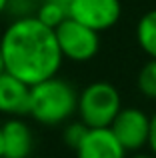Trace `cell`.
Masks as SVG:
<instances>
[{
	"instance_id": "cell-1",
	"label": "cell",
	"mask_w": 156,
	"mask_h": 158,
	"mask_svg": "<svg viewBox=\"0 0 156 158\" xmlns=\"http://www.w3.org/2000/svg\"><path fill=\"white\" fill-rule=\"evenodd\" d=\"M0 52L4 70L28 86L58 76L64 60L54 30L36 16L12 20L0 38Z\"/></svg>"
},
{
	"instance_id": "cell-2",
	"label": "cell",
	"mask_w": 156,
	"mask_h": 158,
	"mask_svg": "<svg viewBox=\"0 0 156 158\" xmlns=\"http://www.w3.org/2000/svg\"><path fill=\"white\" fill-rule=\"evenodd\" d=\"M78 110V90L68 80L52 76L30 86L28 114L44 126L64 124Z\"/></svg>"
},
{
	"instance_id": "cell-3",
	"label": "cell",
	"mask_w": 156,
	"mask_h": 158,
	"mask_svg": "<svg viewBox=\"0 0 156 158\" xmlns=\"http://www.w3.org/2000/svg\"><path fill=\"white\" fill-rule=\"evenodd\" d=\"M122 108L120 92L106 80L90 82L78 92V120L88 128H110Z\"/></svg>"
},
{
	"instance_id": "cell-4",
	"label": "cell",
	"mask_w": 156,
	"mask_h": 158,
	"mask_svg": "<svg viewBox=\"0 0 156 158\" xmlns=\"http://www.w3.org/2000/svg\"><path fill=\"white\" fill-rule=\"evenodd\" d=\"M62 58L72 62H88L100 50V34L92 28L66 18L58 28H54Z\"/></svg>"
},
{
	"instance_id": "cell-5",
	"label": "cell",
	"mask_w": 156,
	"mask_h": 158,
	"mask_svg": "<svg viewBox=\"0 0 156 158\" xmlns=\"http://www.w3.org/2000/svg\"><path fill=\"white\" fill-rule=\"evenodd\" d=\"M110 130L126 152H138L140 148L148 146L150 116L142 108L122 106L110 124Z\"/></svg>"
},
{
	"instance_id": "cell-6",
	"label": "cell",
	"mask_w": 156,
	"mask_h": 158,
	"mask_svg": "<svg viewBox=\"0 0 156 158\" xmlns=\"http://www.w3.org/2000/svg\"><path fill=\"white\" fill-rule=\"evenodd\" d=\"M120 16V0H72L68 8V18L92 28L98 34L116 26Z\"/></svg>"
},
{
	"instance_id": "cell-7",
	"label": "cell",
	"mask_w": 156,
	"mask_h": 158,
	"mask_svg": "<svg viewBox=\"0 0 156 158\" xmlns=\"http://www.w3.org/2000/svg\"><path fill=\"white\" fill-rule=\"evenodd\" d=\"M2 158H30L34 148V134L22 118H8L0 126Z\"/></svg>"
},
{
	"instance_id": "cell-8",
	"label": "cell",
	"mask_w": 156,
	"mask_h": 158,
	"mask_svg": "<svg viewBox=\"0 0 156 158\" xmlns=\"http://www.w3.org/2000/svg\"><path fill=\"white\" fill-rule=\"evenodd\" d=\"M74 152L76 158H126V150L110 128H90Z\"/></svg>"
},
{
	"instance_id": "cell-9",
	"label": "cell",
	"mask_w": 156,
	"mask_h": 158,
	"mask_svg": "<svg viewBox=\"0 0 156 158\" xmlns=\"http://www.w3.org/2000/svg\"><path fill=\"white\" fill-rule=\"evenodd\" d=\"M30 86L8 72L0 74V112L10 118L28 114Z\"/></svg>"
},
{
	"instance_id": "cell-10",
	"label": "cell",
	"mask_w": 156,
	"mask_h": 158,
	"mask_svg": "<svg viewBox=\"0 0 156 158\" xmlns=\"http://www.w3.org/2000/svg\"><path fill=\"white\" fill-rule=\"evenodd\" d=\"M136 42L148 58H156V8L144 12L136 22Z\"/></svg>"
},
{
	"instance_id": "cell-11",
	"label": "cell",
	"mask_w": 156,
	"mask_h": 158,
	"mask_svg": "<svg viewBox=\"0 0 156 158\" xmlns=\"http://www.w3.org/2000/svg\"><path fill=\"white\" fill-rule=\"evenodd\" d=\"M34 16L42 24H46L48 28H52V30H54V28H58L60 24L68 18V10H66V8H62V6H58V4H54V2L40 0L38 10H36Z\"/></svg>"
},
{
	"instance_id": "cell-12",
	"label": "cell",
	"mask_w": 156,
	"mask_h": 158,
	"mask_svg": "<svg viewBox=\"0 0 156 158\" xmlns=\"http://www.w3.org/2000/svg\"><path fill=\"white\" fill-rule=\"evenodd\" d=\"M136 88L142 96L150 98V100H156V58H150L138 70Z\"/></svg>"
},
{
	"instance_id": "cell-13",
	"label": "cell",
	"mask_w": 156,
	"mask_h": 158,
	"mask_svg": "<svg viewBox=\"0 0 156 158\" xmlns=\"http://www.w3.org/2000/svg\"><path fill=\"white\" fill-rule=\"evenodd\" d=\"M90 128L86 126L84 122H80V120H74V122H68L66 126H64V142H66V146H70L72 150H76L78 146H80V142L84 140V136L88 134Z\"/></svg>"
},
{
	"instance_id": "cell-14",
	"label": "cell",
	"mask_w": 156,
	"mask_h": 158,
	"mask_svg": "<svg viewBox=\"0 0 156 158\" xmlns=\"http://www.w3.org/2000/svg\"><path fill=\"white\" fill-rule=\"evenodd\" d=\"M40 0H8L6 12L10 16L16 18H28V16H34L38 10Z\"/></svg>"
},
{
	"instance_id": "cell-15",
	"label": "cell",
	"mask_w": 156,
	"mask_h": 158,
	"mask_svg": "<svg viewBox=\"0 0 156 158\" xmlns=\"http://www.w3.org/2000/svg\"><path fill=\"white\" fill-rule=\"evenodd\" d=\"M148 148L150 154L156 156V110L150 116V132H148Z\"/></svg>"
},
{
	"instance_id": "cell-16",
	"label": "cell",
	"mask_w": 156,
	"mask_h": 158,
	"mask_svg": "<svg viewBox=\"0 0 156 158\" xmlns=\"http://www.w3.org/2000/svg\"><path fill=\"white\" fill-rule=\"evenodd\" d=\"M48 2H54V4H58V6H62V8H70V2L72 0H48Z\"/></svg>"
},
{
	"instance_id": "cell-17",
	"label": "cell",
	"mask_w": 156,
	"mask_h": 158,
	"mask_svg": "<svg viewBox=\"0 0 156 158\" xmlns=\"http://www.w3.org/2000/svg\"><path fill=\"white\" fill-rule=\"evenodd\" d=\"M130 158H156L154 154H142V152H134Z\"/></svg>"
},
{
	"instance_id": "cell-18",
	"label": "cell",
	"mask_w": 156,
	"mask_h": 158,
	"mask_svg": "<svg viewBox=\"0 0 156 158\" xmlns=\"http://www.w3.org/2000/svg\"><path fill=\"white\" fill-rule=\"evenodd\" d=\"M6 6H8V0H0V14L6 12Z\"/></svg>"
},
{
	"instance_id": "cell-19",
	"label": "cell",
	"mask_w": 156,
	"mask_h": 158,
	"mask_svg": "<svg viewBox=\"0 0 156 158\" xmlns=\"http://www.w3.org/2000/svg\"><path fill=\"white\" fill-rule=\"evenodd\" d=\"M2 72H6V70H4V60H2V52H0V74Z\"/></svg>"
},
{
	"instance_id": "cell-20",
	"label": "cell",
	"mask_w": 156,
	"mask_h": 158,
	"mask_svg": "<svg viewBox=\"0 0 156 158\" xmlns=\"http://www.w3.org/2000/svg\"><path fill=\"white\" fill-rule=\"evenodd\" d=\"M0 158H2V136H0Z\"/></svg>"
}]
</instances>
